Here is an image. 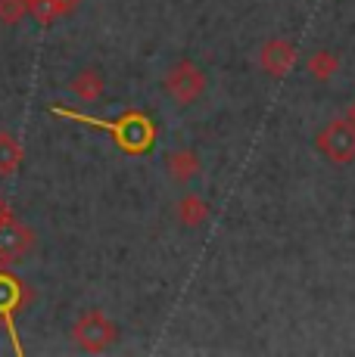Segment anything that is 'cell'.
Wrapping results in <instances>:
<instances>
[{"instance_id": "30bf717a", "label": "cell", "mask_w": 355, "mask_h": 357, "mask_svg": "<svg viewBox=\"0 0 355 357\" xmlns=\"http://www.w3.org/2000/svg\"><path fill=\"white\" fill-rule=\"evenodd\" d=\"M337 72H340V53L327 50V47L312 50L309 59H305V75H309L312 81H318V84H327Z\"/></svg>"}, {"instance_id": "9a60e30c", "label": "cell", "mask_w": 355, "mask_h": 357, "mask_svg": "<svg viewBox=\"0 0 355 357\" xmlns=\"http://www.w3.org/2000/svg\"><path fill=\"white\" fill-rule=\"evenodd\" d=\"M346 119H349V121H352V125H355V100H352V106H349V112H346Z\"/></svg>"}, {"instance_id": "4fadbf2b", "label": "cell", "mask_w": 355, "mask_h": 357, "mask_svg": "<svg viewBox=\"0 0 355 357\" xmlns=\"http://www.w3.org/2000/svg\"><path fill=\"white\" fill-rule=\"evenodd\" d=\"M29 16V0H0V22L16 25Z\"/></svg>"}, {"instance_id": "8fae6325", "label": "cell", "mask_w": 355, "mask_h": 357, "mask_svg": "<svg viewBox=\"0 0 355 357\" xmlns=\"http://www.w3.org/2000/svg\"><path fill=\"white\" fill-rule=\"evenodd\" d=\"M78 0H29V16L38 19L41 25H50L57 19H66L75 13Z\"/></svg>"}, {"instance_id": "7a4b0ae2", "label": "cell", "mask_w": 355, "mask_h": 357, "mask_svg": "<svg viewBox=\"0 0 355 357\" xmlns=\"http://www.w3.org/2000/svg\"><path fill=\"white\" fill-rule=\"evenodd\" d=\"M162 93L175 106H194L206 93V72L194 59H175L162 75Z\"/></svg>"}, {"instance_id": "9c48e42d", "label": "cell", "mask_w": 355, "mask_h": 357, "mask_svg": "<svg viewBox=\"0 0 355 357\" xmlns=\"http://www.w3.org/2000/svg\"><path fill=\"white\" fill-rule=\"evenodd\" d=\"M209 215H212V205L196 193H184L175 205V218L184 230H200L209 221Z\"/></svg>"}, {"instance_id": "ba28073f", "label": "cell", "mask_w": 355, "mask_h": 357, "mask_svg": "<svg viewBox=\"0 0 355 357\" xmlns=\"http://www.w3.org/2000/svg\"><path fill=\"white\" fill-rule=\"evenodd\" d=\"M69 91L81 102H97L100 97H103V91H106V78H103V72H100L97 66H85L69 78Z\"/></svg>"}, {"instance_id": "3957f363", "label": "cell", "mask_w": 355, "mask_h": 357, "mask_svg": "<svg viewBox=\"0 0 355 357\" xmlns=\"http://www.w3.org/2000/svg\"><path fill=\"white\" fill-rule=\"evenodd\" d=\"M72 342L87 354H103L119 342V326L100 307H91L72 324Z\"/></svg>"}, {"instance_id": "8992f818", "label": "cell", "mask_w": 355, "mask_h": 357, "mask_svg": "<svg viewBox=\"0 0 355 357\" xmlns=\"http://www.w3.org/2000/svg\"><path fill=\"white\" fill-rule=\"evenodd\" d=\"M296 66V44L290 38H268L259 47V68L271 81H284Z\"/></svg>"}, {"instance_id": "277c9868", "label": "cell", "mask_w": 355, "mask_h": 357, "mask_svg": "<svg viewBox=\"0 0 355 357\" xmlns=\"http://www.w3.org/2000/svg\"><path fill=\"white\" fill-rule=\"evenodd\" d=\"M315 149L333 165L355 162V125L349 119H333L315 134Z\"/></svg>"}, {"instance_id": "5bb4252c", "label": "cell", "mask_w": 355, "mask_h": 357, "mask_svg": "<svg viewBox=\"0 0 355 357\" xmlns=\"http://www.w3.org/2000/svg\"><path fill=\"white\" fill-rule=\"evenodd\" d=\"M3 218H13V211H10V205L0 199V221H3Z\"/></svg>"}, {"instance_id": "52a82bcc", "label": "cell", "mask_w": 355, "mask_h": 357, "mask_svg": "<svg viewBox=\"0 0 355 357\" xmlns=\"http://www.w3.org/2000/svg\"><path fill=\"white\" fill-rule=\"evenodd\" d=\"M162 168H166V177L172 183L187 187V183H194L200 177L203 162H200V153H194V149H172V153H166Z\"/></svg>"}, {"instance_id": "5b68a950", "label": "cell", "mask_w": 355, "mask_h": 357, "mask_svg": "<svg viewBox=\"0 0 355 357\" xmlns=\"http://www.w3.org/2000/svg\"><path fill=\"white\" fill-rule=\"evenodd\" d=\"M35 243H38L35 230L19 224L16 215L0 221V261H3V264H19V261H25L35 252Z\"/></svg>"}, {"instance_id": "7c38bea8", "label": "cell", "mask_w": 355, "mask_h": 357, "mask_svg": "<svg viewBox=\"0 0 355 357\" xmlns=\"http://www.w3.org/2000/svg\"><path fill=\"white\" fill-rule=\"evenodd\" d=\"M25 162V149L10 130H0V177H13Z\"/></svg>"}, {"instance_id": "6da1fadb", "label": "cell", "mask_w": 355, "mask_h": 357, "mask_svg": "<svg viewBox=\"0 0 355 357\" xmlns=\"http://www.w3.org/2000/svg\"><path fill=\"white\" fill-rule=\"evenodd\" d=\"M53 115H59V119H75V121H85V125H94L100 130H109L115 140V146L125 149V153L131 155H143L153 149V140H156V128L153 121L147 119L143 112H125L119 121H100V119H91V115H78L72 112V109H63V106H53Z\"/></svg>"}]
</instances>
